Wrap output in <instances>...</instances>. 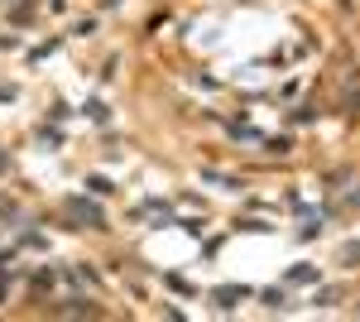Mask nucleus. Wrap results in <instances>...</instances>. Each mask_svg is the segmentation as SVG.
I'll return each mask as SVG.
<instances>
[{
	"instance_id": "1",
	"label": "nucleus",
	"mask_w": 360,
	"mask_h": 322,
	"mask_svg": "<svg viewBox=\"0 0 360 322\" xmlns=\"http://www.w3.org/2000/svg\"><path fill=\"white\" fill-rule=\"evenodd\" d=\"M73 212L82 216V221H91V226H101V212H96L91 202H73Z\"/></svg>"
}]
</instances>
